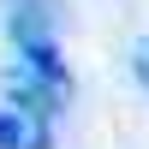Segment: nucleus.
Listing matches in <instances>:
<instances>
[{
    "mask_svg": "<svg viewBox=\"0 0 149 149\" xmlns=\"http://www.w3.org/2000/svg\"><path fill=\"white\" fill-rule=\"evenodd\" d=\"M12 36H18V60H24V72H30L36 84H48V90H66V60H60L48 24H42V18H12Z\"/></svg>",
    "mask_w": 149,
    "mask_h": 149,
    "instance_id": "f257e3e1",
    "label": "nucleus"
},
{
    "mask_svg": "<svg viewBox=\"0 0 149 149\" xmlns=\"http://www.w3.org/2000/svg\"><path fill=\"white\" fill-rule=\"evenodd\" d=\"M0 149H54L42 113H24V107H0Z\"/></svg>",
    "mask_w": 149,
    "mask_h": 149,
    "instance_id": "f03ea898",
    "label": "nucleus"
},
{
    "mask_svg": "<svg viewBox=\"0 0 149 149\" xmlns=\"http://www.w3.org/2000/svg\"><path fill=\"white\" fill-rule=\"evenodd\" d=\"M131 66H137V78H143V90H149V42L131 48Z\"/></svg>",
    "mask_w": 149,
    "mask_h": 149,
    "instance_id": "7ed1b4c3",
    "label": "nucleus"
}]
</instances>
